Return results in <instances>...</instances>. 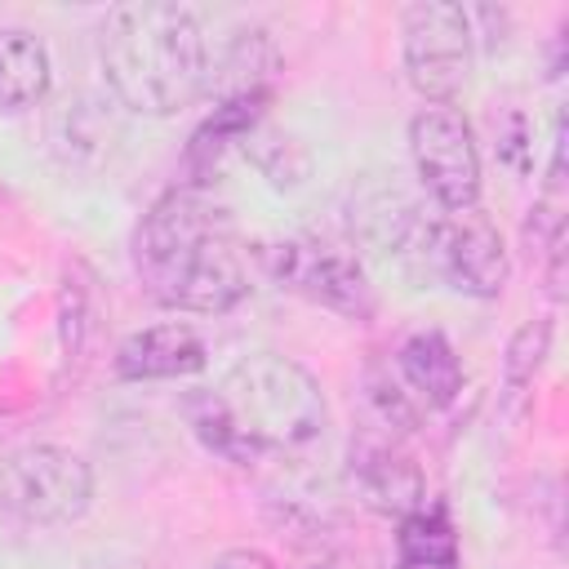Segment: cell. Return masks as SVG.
Returning a JSON list of instances; mask_svg holds the SVG:
<instances>
[{"label": "cell", "instance_id": "cell-11", "mask_svg": "<svg viewBox=\"0 0 569 569\" xmlns=\"http://www.w3.org/2000/svg\"><path fill=\"white\" fill-rule=\"evenodd\" d=\"M204 360H209L204 338L187 320H164V325H147L129 333L116 347L111 369L120 382H169V378L200 373Z\"/></svg>", "mask_w": 569, "mask_h": 569}, {"label": "cell", "instance_id": "cell-12", "mask_svg": "<svg viewBox=\"0 0 569 569\" xmlns=\"http://www.w3.org/2000/svg\"><path fill=\"white\" fill-rule=\"evenodd\" d=\"M396 378L422 409H449L462 391V360L440 329H413L396 342Z\"/></svg>", "mask_w": 569, "mask_h": 569}, {"label": "cell", "instance_id": "cell-3", "mask_svg": "<svg viewBox=\"0 0 569 569\" xmlns=\"http://www.w3.org/2000/svg\"><path fill=\"white\" fill-rule=\"evenodd\" d=\"M227 422L236 427L240 445L262 453H302L329 427V405L320 382L280 351H253L236 360L222 382L213 387Z\"/></svg>", "mask_w": 569, "mask_h": 569}, {"label": "cell", "instance_id": "cell-7", "mask_svg": "<svg viewBox=\"0 0 569 569\" xmlns=\"http://www.w3.org/2000/svg\"><path fill=\"white\" fill-rule=\"evenodd\" d=\"M258 262L280 289H289V293H298V298H307V302H316L342 320H373L378 316V298H373L365 267L351 253H342L316 236L267 240L258 249Z\"/></svg>", "mask_w": 569, "mask_h": 569}, {"label": "cell", "instance_id": "cell-13", "mask_svg": "<svg viewBox=\"0 0 569 569\" xmlns=\"http://www.w3.org/2000/svg\"><path fill=\"white\" fill-rule=\"evenodd\" d=\"M53 80L49 49L27 27H0V111L18 116L44 102Z\"/></svg>", "mask_w": 569, "mask_h": 569}, {"label": "cell", "instance_id": "cell-17", "mask_svg": "<svg viewBox=\"0 0 569 569\" xmlns=\"http://www.w3.org/2000/svg\"><path fill=\"white\" fill-rule=\"evenodd\" d=\"M547 356H551V320H547V316L525 320V325L507 338V351H502V387H507L511 396H520V391L538 378V369L547 365Z\"/></svg>", "mask_w": 569, "mask_h": 569}, {"label": "cell", "instance_id": "cell-2", "mask_svg": "<svg viewBox=\"0 0 569 569\" xmlns=\"http://www.w3.org/2000/svg\"><path fill=\"white\" fill-rule=\"evenodd\" d=\"M107 93L133 116H178L209 93L213 53L187 4H116L98 27Z\"/></svg>", "mask_w": 569, "mask_h": 569}, {"label": "cell", "instance_id": "cell-8", "mask_svg": "<svg viewBox=\"0 0 569 569\" xmlns=\"http://www.w3.org/2000/svg\"><path fill=\"white\" fill-rule=\"evenodd\" d=\"M409 160L440 213L480 209V147L458 107H422L409 120Z\"/></svg>", "mask_w": 569, "mask_h": 569}, {"label": "cell", "instance_id": "cell-1", "mask_svg": "<svg viewBox=\"0 0 569 569\" xmlns=\"http://www.w3.org/2000/svg\"><path fill=\"white\" fill-rule=\"evenodd\" d=\"M129 258L142 289L169 307L191 316H227L249 293L244 253L227 213L200 187L164 191L133 227Z\"/></svg>", "mask_w": 569, "mask_h": 569}, {"label": "cell", "instance_id": "cell-10", "mask_svg": "<svg viewBox=\"0 0 569 569\" xmlns=\"http://www.w3.org/2000/svg\"><path fill=\"white\" fill-rule=\"evenodd\" d=\"M124 138L120 102L107 93H67L49 116V151L62 169L93 173L102 169Z\"/></svg>", "mask_w": 569, "mask_h": 569}, {"label": "cell", "instance_id": "cell-19", "mask_svg": "<svg viewBox=\"0 0 569 569\" xmlns=\"http://www.w3.org/2000/svg\"><path fill=\"white\" fill-rule=\"evenodd\" d=\"M493 129H498V156L516 173H525L529 169V124H525V116L520 111H507V120H498Z\"/></svg>", "mask_w": 569, "mask_h": 569}, {"label": "cell", "instance_id": "cell-5", "mask_svg": "<svg viewBox=\"0 0 569 569\" xmlns=\"http://www.w3.org/2000/svg\"><path fill=\"white\" fill-rule=\"evenodd\" d=\"M405 80L427 107H453L476 67V27L453 0H418L400 9Z\"/></svg>", "mask_w": 569, "mask_h": 569}, {"label": "cell", "instance_id": "cell-20", "mask_svg": "<svg viewBox=\"0 0 569 569\" xmlns=\"http://www.w3.org/2000/svg\"><path fill=\"white\" fill-rule=\"evenodd\" d=\"M209 569H280V565L258 547H227L209 560Z\"/></svg>", "mask_w": 569, "mask_h": 569}, {"label": "cell", "instance_id": "cell-16", "mask_svg": "<svg viewBox=\"0 0 569 569\" xmlns=\"http://www.w3.org/2000/svg\"><path fill=\"white\" fill-rule=\"evenodd\" d=\"M240 151L253 160V169H258L271 187H298V182L307 178V169H311L307 147H302L293 133H284V129H276V124H267V120L240 142Z\"/></svg>", "mask_w": 569, "mask_h": 569}, {"label": "cell", "instance_id": "cell-4", "mask_svg": "<svg viewBox=\"0 0 569 569\" xmlns=\"http://www.w3.org/2000/svg\"><path fill=\"white\" fill-rule=\"evenodd\" d=\"M418 284H449L467 298H498L511 276L507 240L489 213H431L422 240L405 267Z\"/></svg>", "mask_w": 569, "mask_h": 569}, {"label": "cell", "instance_id": "cell-14", "mask_svg": "<svg viewBox=\"0 0 569 569\" xmlns=\"http://www.w3.org/2000/svg\"><path fill=\"white\" fill-rule=\"evenodd\" d=\"M396 569H462L458 529L440 502H422L418 511L400 516Z\"/></svg>", "mask_w": 569, "mask_h": 569}, {"label": "cell", "instance_id": "cell-21", "mask_svg": "<svg viewBox=\"0 0 569 569\" xmlns=\"http://www.w3.org/2000/svg\"><path fill=\"white\" fill-rule=\"evenodd\" d=\"M311 569H360V565H347V560H320V565H311Z\"/></svg>", "mask_w": 569, "mask_h": 569}, {"label": "cell", "instance_id": "cell-6", "mask_svg": "<svg viewBox=\"0 0 569 569\" xmlns=\"http://www.w3.org/2000/svg\"><path fill=\"white\" fill-rule=\"evenodd\" d=\"M0 507L27 525H76L93 507V467L67 445H27L0 467Z\"/></svg>", "mask_w": 569, "mask_h": 569}, {"label": "cell", "instance_id": "cell-9", "mask_svg": "<svg viewBox=\"0 0 569 569\" xmlns=\"http://www.w3.org/2000/svg\"><path fill=\"white\" fill-rule=\"evenodd\" d=\"M347 476H351V489L356 498L378 511V516H409L427 502V485H422V471L418 462L405 453L400 436H387V431H360L351 436V449H347Z\"/></svg>", "mask_w": 569, "mask_h": 569}, {"label": "cell", "instance_id": "cell-15", "mask_svg": "<svg viewBox=\"0 0 569 569\" xmlns=\"http://www.w3.org/2000/svg\"><path fill=\"white\" fill-rule=\"evenodd\" d=\"M360 387H365V405H369L378 431H387V436H413V431H418V422H422V405L405 391V382L391 373V365L369 360Z\"/></svg>", "mask_w": 569, "mask_h": 569}, {"label": "cell", "instance_id": "cell-18", "mask_svg": "<svg viewBox=\"0 0 569 569\" xmlns=\"http://www.w3.org/2000/svg\"><path fill=\"white\" fill-rule=\"evenodd\" d=\"M182 409H187V422H191L196 440H200L209 453H218V458H227V462H236V467L258 462V458L240 445V436H236V427L227 422V413H222V405L213 400V391H191Z\"/></svg>", "mask_w": 569, "mask_h": 569}]
</instances>
